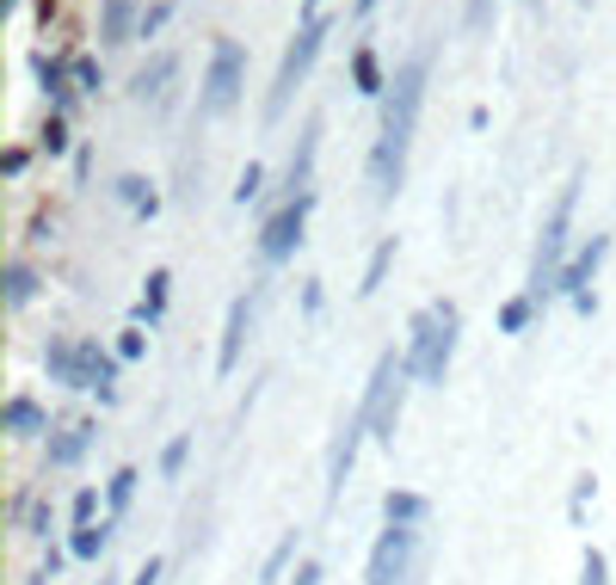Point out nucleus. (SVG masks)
Listing matches in <instances>:
<instances>
[{
  "mask_svg": "<svg viewBox=\"0 0 616 585\" xmlns=\"http://www.w3.org/2000/svg\"><path fill=\"white\" fill-rule=\"evenodd\" d=\"M382 518L389 524H426L431 506H426V493H389V499H382Z\"/></svg>",
  "mask_w": 616,
  "mask_h": 585,
  "instance_id": "obj_17",
  "label": "nucleus"
},
{
  "mask_svg": "<svg viewBox=\"0 0 616 585\" xmlns=\"http://www.w3.org/2000/svg\"><path fill=\"white\" fill-rule=\"evenodd\" d=\"M87 444H93V426H87V419L62 426V438H50V468H74L87 456Z\"/></svg>",
  "mask_w": 616,
  "mask_h": 585,
  "instance_id": "obj_14",
  "label": "nucleus"
},
{
  "mask_svg": "<svg viewBox=\"0 0 616 585\" xmlns=\"http://www.w3.org/2000/svg\"><path fill=\"white\" fill-rule=\"evenodd\" d=\"M530 315H536V296H530V290L511 296V303L499 308V333H524V327H530Z\"/></svg>",
  "mask_w": 616,
  "mask_h": 585,
  "instance_id": "obj_24",
  "label": "nucleus"
},
{
  "mask_svg": "<svg viewBox=\"0 0 616 585\" xmlns=\"http://www.w3.org/2000/svg\"><path fill=\"white\" fill-rule=\"evenodd\" d=\"M414 561H419V524H389L370 548L364 585H414Z\"/></svg>",
  "mask_w": 616,
  "mask_h": 585,
  "instance_id": "obj_7",
  "label": "nucleus"
},
{
  "mask_svg": "<svg viewBox=\"0 0 616 585\" xmlns=\"http://www.w3.org/2000/svg\"><path fill=\"white\" fill-rule=\"evenodd\" d=\"M93 512H99V487H81V493H74V531L93 524Z\"/></svg>",
  "mask_w": 616,
  "mask_h": 585,
  "instance_id": "obj_33",
  "label": "nucleus"
},
{
  "mask_svg": "<svg viewBox=\"0 0 616 585\" xmlns=\"http://www.w3.org/2000/svg\"><path fill=\"white\" fill-rule=\"evenodd\" d=\"M290 555H296V531L284 536L278 548H271V561H266V573H259V585H278V579H284V567H290Z\"/></svg>",
  "mask_w": 616,
  "mask_h": 585,
  "instance_id": "obj_29",
  "label": "nucleus"
},
{
  "mask_svg": "<svg viewBox=\"0 0 616 585\" xmlns=\"http://www.w3.org/2000/svg\"><path fill=\"white\" fill-rule=\"evenodd\" d=\"M43 148H50V155H62V148H68V130H62V118H50V123H43Z\"/></svg>",
  "mask_w": 616,
  "mask_h": 585,
  "instance_id": "obj_34",
  "label": "nucleus"
},
{
  "mask_svg": "<svg viewBox=\"0 0 616 585\" xmlns=\"http://www.w3.org/2000/svg\"><path fill=\"white\" fill-rule=\"evenodd\" d=\"M456 333H463L456 303H431L426 315L414 320V339H407V370H414V383H444V376H450Z\"/></svg>",
  "mask_w": 616,
  "mask_h": 585,
  "instance_id": "obj_3",
  "label": "nucleus"
},
{
  "mask_svg": "<svg viewBox=\"0 0 616 585\" xmlns=\"http://www.w3.org/2000/svg\"><path fill=\"white\" fill-rule=\"evenodd\" d=\"M43 370H50L56 383L81 388V346H68V339H50V351H43Z\"/></svg>",
  "mask_w": 616,
  "mask_h": 585,
  "instance_id": "obj_16",
  "label": "nucleus"
},
{
  "mask_svg": "<svg viewBox=\"0 0 616 585\" xmlns=\"http://www.w3.org/2000/svg\"><path fill=\"white\" fill-rule=\"evenodd\" d=\"M167 284H173V278H167V271H148L142 308H136V315H142V320H155V315H161V308H167Z\"/></svg>",
  "mask_w": 616,
  "mask_h": 585,
  "instance_id": "obj_27",
  "label": "nucleus"
},
{
  "mask_svg": "<svg viewBox=\"0 0 616 585\" xmlns=\"http://www.w3.org/2000/svg\"><path fill=\"white\" fill-rule=\"evenodd\" d=\"M106 543H111V518L106 524H81V531L68 536V555H74V561H99V555H106Z\"/></svg>",
  "mask_w": 616,
  "mask_h": 585,
  "instance_id": "obj_19",
  "label": "nucleus"
},
{
  "mask_svg": "<svg viewBox=\"0 0 616 585\" xmlns=\"http://www.w3.org/2000/svg\"><path fill=\"white\" fill-rule=\"evenodd\" d=\"M173 75H179V56L161 50L155 62L142 68V75L130 80V87H136V99H142V106H155V99H167V80H173Z\"/></svg>",
  "mask_w": 616,
  "mask_h": 585,
  "instance_id": "obj_12",
  "label": "nucleus"
},
{
  "mask_svg": "<svg viewBox=\"0 0 616 585\" xmlns=\"http://www.w3.org/2000/svg\"><path fill=\"white\" fill-rule=\"evenodd\" d=\"M604 254H610V240H604V235H592V247L574 259V266H567V278H562V290L574 296V308H579V315H592V308H598V296H592V278H598Z\"/></svg>",
  "mask_w": 616,
  "mask_h": 585,
  "instance_id": "obj_10",
  "label": "nucleus"
},
{
  "mask_svg": "<svg viewBox=\"0 0 616 585\" xmlns=\"http://www.w3.org/2000/svg\"><path fill=\"white\" fill-rule=\"evenodd\" d=\"M494 19H499V0H469V7H463V31H469V38H481Z\"/></svg>",
  "mask_w": 616,
  "mask_h": 585,
  "instance_id": "obj_26",
  "label": "nucleus"
},
{
  "mask_svg": "<svg viewBox=\"0 0 616 585\" xmlns=\"http://www.w3.org/2000/svg\"><path fill=\"white\" fill-rule=\"evenodd\" d=\"M136 26V0H106V13H99V38L106 43H123Z\"/></svg>",
  "mask_w": 616,
  "mask_h": 585,
  "instance_id": "obj_18",
  "label": "nucleus"
},
{
  "mask_svg": "<svg viewBox=\"0 0 616 585\" xmlns=\"http://www.w3.org/2000/svg\"><path fill=\"white\" fill-rule=\"evenodd\" d=\"M351 80H358V93H382V87H389V80H382V62H376L370 50L351 56Z\"/></svg>",
  "mask_w": 616,
  "mask_h": 585,
  "instance_id": "obj_22",
  "label": "nucleus"
},
{
  "mask_svg": "<svg viewBox=\"0 0 616 585\" xmlns=\"http://www.w3.org/2000/svg\"><path fill=\"white\" fill-rule=\"evenodd\" d=\"M327 31H334V19L327 13H315V19H302V31L290 38V50H284V62H278V75H271V99H266V123H278L284 111H290V93L308 80V68H315V56H321V43H327Z\"/></svg>",
  "mask_w": 616,
  "mask_h": 585,
  "instance_id": "obj_5",
  "label": "nucleus"
},
{
  "mask_svg": "<svg viewBox=\"0 0 616 585\" xmlns=\"http://www.w3.org/2000/svg\"><path fill=\"white\" fill-rule=\"evenodd\" d=\"M81 388H93L99 400H118V358L99 351L93 339H81Z\"/></svg>",
  "mask_w": 616,
  "mask_h": 585,
  "instance_id": "obj_11",
  "label": "nucleus"
},
{
  "mask_svg": "<svg viewBox=\"0 0 616 585\" xmlns=\"http://www.w3.org/2000/svg\"><path fill=\"white\" fill-rule=\"evenodd\" d=\"M118 198L130 204L136 216H155V210H161V198H155V186H148L142 173H123V179H118Z\"/></svg>",
  "mask_w": 616,
  "mask_h": 585,
  "instance_id": "obj_20",
  "label": "nucleus"
},
{
  "mask_svg": "<svg viewBox=\"0 0 616 585\" xmlns=\"http://www.w3.org/2000/svg\"><path fill=\"white\" fill-rule=\"evenodd\" d=\"M118 358H123V364L142 358V333H123V339H118Z\"/></svg>",
  "mask_w": 616,
  "mask_h": 585,
  "instance_id": "obj_36",
  "label": "nucleus"
},
{
  "mask_svg": "<svg viewBox=\"0 0 616 585\" xmlns=\"http://www.w3.org/2000/svg\"><path fill=\"white\" fill-rule=\"evenodd\" d=\"M38 80H43V93H50L56 106L74 93V87H68V68H62V62H43V56H38Z\"/></svg>",
  "mask_w": 616,
  "mask_h": 585,
  "instance_id": "obj_28",
  "label": "nucleus"
},
{
  "mask_svg": "<svg viewBox=\"0 0 616 585\" xmlns=\"http://www.w3.org/2000/svg\"><path fill=\"white\" fill-rule=\"evenodd\" d=\"M259 186H266V167H259V160H247L241 186H235V204H254V198H259Z\"/></svg>",
  "mask_w": 616,
  "mask_h": 585,
  "instance_id": "obj_32",
  "label": "nucleus"
},
{
  "mask_svg": "<svg viewBox=\"0 0 616 585\" xmlns=\"http://www.w3.org/2000/svg\"><path fill=\"white\" fill-rule=\"evenodd\" d=\"M407 383H414V370H407V351H382V358H376V370H370V383H364V400H358V419H364V432H370V438L395 444Z\"/></svg>",
  "mask_w": 616,
  "mask_h": 585,
  "instance_id": "obj_2",
  "label": "nucleus"
},
{
  "mask_svg": "<svg viewBox=\"0 0 616 585\" xmlns=\"http://www.w3.org/2000/svg\"><path fill=\"white\" fill-rule=\"evenodd\" d=\"M74 80H81V93H99V62L81 56V62H74Z\"/></svg>",
  "mask_w": 616,
  "mask_h": 585,
  "instance_id": "obj_35",
  "label": "nucleus"
},
{
  "mask_svg": "<svg viewBox=\"0 0 616 585\" xmlns=\"http://www.w3.org/2000/svg\"><path fill=\"white\" fill-rule=\"evenodd\" d=\"M315 148H321V118H308L302 136H296V155H290V186L308 191V173H315Z\"/></svg>",
  "mask_w": 616,
  "mask_h": 585,
  "instance_id": "obj_15",
  "label": "nucleus"
},
{
  "mask_svg": "<svg viewBox=\"0 0 616 585\" xmlns=\"http://www.w3.org/2000/svg\"><path fill=\"white\" fill-rule=\"evenodd\" d=\"M0 426L13 432V438H38V432H50V426H43V407H38L31 395H13V400H7V407H0Z\"/></svg>",
  "mask_w": 616,
  "mask_h": 585,
  "instance_id": "obj_13",
  "label": "nucleus"
},
{
  "mask_svg": "<svg viewBox=\"0 0 616 585\" xmlns=\"http://www.w3.org/2000/svg\"><path fill=\"white\" fill-rule=\"evenodd\" d=\"M167 13H173V7H148V13H142V38H148V31H161Z\"/></svg>",
  "mask_w": 616,
  "mask_h": 585,
  "instance_id": "obj_37",
  "label": "nucleus"
},
{
  "mask_svg": "<svg viewBox=\"0 0 616 585\" xmlns=\"http://www.w3.org/2000/svg\"><path fill=\"white\" fill-rule=\"evenodd\" d=\"M308 204H315V191H296L290 204H284L278 216H271L266 228H259V259L266 266H284V259L302 247V228H308Z\"/></svg>",
  "mask_w": 616,
  "mask_h": 585,
  "instance_id": "obj_8",
  "label": "nucleus"
},
{
  "mask_svg": "<svg viewBox=\"0 0 616 585\" xmlns=\"http://www.w3.org/2000/svg\"><path fill=\"white\" fill-rule=\"evenodd\" d=\"M136 480H142L136 468H118V475H111V487H106V506H111V518H118V512L136 499Z\"/></svg>",
  "mask_w": 616,
  "mask_h": 585,
  "instance_id": "obj_25",
  "label": "nucleus"
},
{
  "mask_svg": "<svg viewBox=\"0 0 616 585\" xmlns=\"http://www.w3.org/2000/svg\"><path fill=\"white\" fill-rule=\"evenodd\" d=\"M296 585H321V567H315V561H302V567H296Z\"/></svg>",
  "mask_w": 616,
  "mask_h": 585,
  "instance_id": "obj_39",
  "label": "nucleus"
},
{
  "mask_svg": "<svg viewBox=\"0 0 616 585\" xmlns=\"http://www.w3.org/2000/svg\"><path fill=\"white\" fill-rule=\"evenodd\" d=\"M579 585H610V561L598 548H586V561H579Z\"/></svg>",
  "mask_w": 616,
  "mask_h": 585,
  "instance_id": "obj_30",
  "label": "nucleus"
},
{
  "mask_svg": "<svg viewBox=\"0 0 616 585\" xmlns=\"http://www.w3.org/2000/svg\"><path fill=\"white\" fill-rule=\"evenodd\" d=\"M31 296H38V271H31L26 259H13V266H7V308H26Z\"/></svg>",
  "mask_w": 616,
  "mask_h": 585,
  "instance_id": "obj_21",
  "label": "nucleus"
},
{
  "mask_svg": "<svg viewBox=\"0 0 616 585\" xmlns=\"http://www.w3.org/2000/svg\"><path fill=\"white\" fill-rule=\"evenodd\" d=\"M302 7H308V19H315V7H321V0H302Z\"/></svg>",
  "mask_w": 616,
  "mask_h": 585,
  "instance_id": "obj_40",
  "label": "nucleus"
},
{
  "mask_svg": "<svg viewBox=\"0 0 616 585\" xmlns=\"http://www.w3.org/2000/svg\"><path fill=\"white\" fill-rule=\"evenodd\" d=\"M574 204H579V179H567L555 210L543 216V235H536V254H530V296L536 303H549L562 290V254H567V228H574Z\"/></svg>",
  "mask_w": 616,
  "mask_h": 585,
  "instance_id": "obj_4",
  "label": "nucleus"
},
{
  "mask_svg": "<svg viewBox=\"0 0 616 585\" xmlns=\"http://www.w3.org/2000/svg\"><path fill=\"white\" fill-rule=\"evenodd\" d=\"M370 7H376V0H358V13H370Z\"/></svg>",
  "mask_w": 616,
  "mask_h": 585,
  "instance_id": "obj_41",
  "label": "nucleus"
},
{
  "mask_svg": "<svg viewBox=\"0 0 616 585\" xmlns=\"http://www.w3.org/2000/svg\"><path fill=\"white\" fill-rule=\"evenodd\" d=\"M130 585H161V561H148V567L142 573H136V579Z\"/></svg>",
  "mask_w": 616,
  "mask_h": 585,
  "instance_id": "obj_38",
  "label": "nucleus"
},
{
  "mask_svg": "<svg viewBox=\"0 0 616 585\" xmlns=\"http://www.w3.org/2000/svg\"><path fill=\"white\" fill-rule=\"evenodd\" d=\"M259 303H266V290H247V296H235V303H228L222 351H216V370H222V376L241 364V346H247V333H254V320H259Z\"/></svg>",
  "mask_w": 616,
  "mask_h": 585,
  "instance_id": "obj_9",
  "label": "nucleus"
},
{
  "mask_svg": "<svg viewBox=\"0 0 616 585\" xmlns=\"http://www.w3.org/2000/svg\"><path fill=\"white\" fill-rule=\"evenodd\" d=\"M186 456H191V438H173V444H167V450H161V475H167V480H179V468H186Z\"/></svg>",
  "mask_w": 616,
  "mask_h": 585,
  "instance_id": "obj_31",
  "label": "nucleus"
},
{
  "mask_svg": "<svg viewBox=\"0 0 616 585\" xmlns=\"http://www.w3.org/2000/svg\"><path fill=\"white\" fill-rule=\"evenodd\" d=\"M389 266H395V235H389V240H382V247L370 254V271H364V284H358V290H364V296H376V290H382V278H389Z\"/></svg>",
  "mask_w": 616,
  "mask_h": 585,
  "instance_id": "obj_23",
  "label": "nucleus"
},
{
  "mask_svg": "<svg viewBox=\"0 0 616 585\" xmlns=\"http://www.w3.org/2000/svg\"><path fill=\"white\" fill-rule=\"evenodd\" d=\"M241 87H247V56L235 38H216L210 50V75H203V93H198V111L203 118H222V111L241 106Z\"/></svg>",
  "mask_w": 616,
  "mask_h": 585,
  "instance_id": "obj_6",
  "label": "nucleus"
},
{
  "mask_svg": "<svg viewBox=\"0 0 616 585\" xmlns=\"http://www.w3.org/2000/svg\"><path fill=\"white\" fill-rule=\"evenodd\" d=\"M99 585H118V579H99Z\"/></svg>",
  "mask_w": 616,
  "mask_h": 585,
  "instance_id": "obj_42",
  "label": "nucleus"
},
{
  "mask_svg": "<svg viewBox=\"0 0 616 585\" xmlns=\"http://www.w3.org/2000/svg\"><path fill=\"white\" fill-rule=\"evenodd\" d=\"M419 99H426V56L395 68L389 99H382V136L370 148V191L395 198L407 179V148H414V123H419Z\"/></svg>",
  "mask_w": 616,
  "mask_h": 585,
  "instance_id": "obj_1",
  "label": "nucleus"
}]
</instances>
